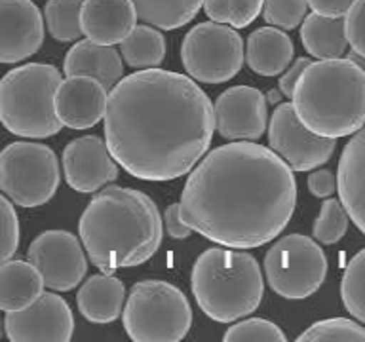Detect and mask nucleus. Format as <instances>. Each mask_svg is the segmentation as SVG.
<instances>
[{"label":"nucleus","mask_w":365,"mask_h":342,"mask_svg":"<svg viewBox=\"0 0 365 342\" xmlns=\"http://www.w3.org/2000/svg\"><path fill=\"white\" fill-rule=\"evenodd\" d=\"M137 19L160 31L185 27L204 6V0H131Z\"/></svg>","instance_id":"393cba45"},{"label":"nucleus","mask_w":365,"mask_h":342,"mask_svg":"<svg viewBox=\"0 0 365 342\" xmlns=\"http://www.w3.org/2000/svg\"><path fill=\"white\" fill-rule=\"evenodd\" d=\"M44 42V21L33 0H0V63H19Z\"/></svg>","instance_id":"dca6fc26"},{"label":"nucleus","mask_w":365,"mask_h":342,"mask_svg":"<svg viewBox=\"0 0 365 342\" xmlns=\"http://www.w3.org/2000/svg\"><path fill=\"white\" fill-rule=\"evenodd\" d=\"M336 192L348 219L365 234V128H359L342 148Z\"/></svg>","instance_id":"6ab92c4d"},{"label":"nucleus","mask_w":365,"mask_h":342,"mask_svg":"<svg viewBox=\"0 0 365 342\" xmlns=\"http://www.w3.org/2000/svg\"><path fill=\"white\" fill-rule=\"evenodd\" d=\"M341 299L348 312L365 325V249L358 251L344 268Z\"/></svg>","instance_id":"cd10ccee"},{"label":"nucleus","mask_w":365,"mask_h":342,"mask_svg":"<svg viewBox=\"0 0 365 342\" xmlns=\"http://www.w3.org/2000/svg\"><path fill=\"white\" fill-rule=\"evenodd\" d=\"M103 118L108 152L143 181L187 175L210 148L215 130L205 91L190 76L164 68L120 78Z\"/></svg>","instance_id":"f257e3e1"},{"label":"nucleus","mask_w":365,"mask_h":342,"mask_svg":"<svg viewBox=\"0 0 365 342\" xmlns=\"http://www.w3.org/2000/svg\"><path fill=\"white\" fill-rule=\"evenodd\" d=\"M291 99L297 118L316 135H352L365 124V68L342 57L310 61Z\"/></svg>","instance_id":"20e7f679"},{"label":"nucleus","mask_w":365,"mask_h":342,"mask_svg":"<svg viewBox=\"0 0 365 342\" xmlns=\"http://www.w3.org/2000/svg\"><path fill=\"white\" fill-rule=\"evenodd\" d=\"M264 272L274 293L289 301H302L324 285L327 256L312 238L289 234L268 249Z\"/></svg>","instance_id":"1a4fd4ad"},{"label":"nucleus","mask_w":365,"mask_h":342,"mask_svg":"<svg viewBox=\"0 0 365 342\" xmlns=\"http://www.w3.org/2000/svg\"><path fill=\"white\" fill-rule=\"evenodd\" d=\"M264 0H204L205 16L215 23H227L234 28H244L262 11Z\"/></svg>","instance_id":"c85d7f7f"},{"label":"nucleus","mask_w":365,"mask_h":342,"mask_svg":"<svg viewBox=\"0 0 365 342\" xmlns=\"http://www.w3.org/2000/svg\"><path fill=\"white\" fill-rule=\"evenodd\" d=\"M213 116L222 139L257 141L267 130V97L251 86H234L217 97Z\"/></svg>","instance_id":"4468645a"},{"label":"nucleus","mask_w":365,"mask_h":342,"mask_svg":"<svg viewBox=\"0 0 365 342\" xmlns=\"http://www.w3.org/2000/svg\"><path fill=\"white\" fill-rule=\"evenodd\" d=\"M299 341H348L365 342V327L346 318H331L310 325Z\"/></svg>","instance_id":"7c9ffc66"},{"label":"nucleus","mask_w":365,"mask_h":342,"mask_svg":"<svg viewBox=\"0 0 365 342\" xmlns=\"http://www.w3.org/2000/svg\"><path fill=\"white\" fill-rule=\"evenodd\" d=\"M19 247V219L14 205L0 194V264L16 255Z\"/></svg>","instance_id":"72a5a7b5"},{"label":"nucleus","mask_w":365,"mask_h":342,"mask_svg":"<svg viewBox=\"0 0 365 342\" xmlns=\"http://www.w3.org/2000/svg\"><path fill=\"white\" fill-rule=\"evenodd\" d=\"M297 205L293 170L253 141H234L211 150L188 175L181 219L225 247L251 249L282 234Z\"/></svg>","instance_id":"f03ea898"},{"label":"nucleus","mask_w":365,"mask_h":342,"mask_svg":"<svg viewBox=\"0 0 365 342\" xmlns=\"http://www.w3.org/2000/svg\"><path fill=\"white\" fill-rule=\"evenodd\" d=\"M27 256L46 287L53 291L74 289L88 272L84 249L76 236L67 230L42 232L29 245Z\"/></svg>","instance_id":"f8f14e48"},{"label":"nucleus","mask_w":365,"mask_h":342,"mask_svg":"<svg viewBox=\"0 0 365 342\" xmlns=\"http://www.w3.org/2000/svg\"><path fill=\"white\" fill-rule=\"evenodd\" d=\"M80 239L101 272L147 262L162 244V217L153 200L135 188L108 185L97 192L78 222Z\"/></svg>","instance_id":"7ed1b4c3"},{"label":"nucleus","mask_w":365,"mask_h":342,"mask_svg":"<svg viewBox=\"0 0 365 342\" xmlns=\"http://www.w3.org/2000/svg\"><path fill=\"white\" fill-rule=\"evenodd\" d=\"M295 53L293 40L278 27H261L247 36L244 56L255 74L276 76L289 67Z\"/></svg>","instance_id":"412c9836"},{"label":"nucleus","mask_w":365,"mask_h":342,"mask_svg":"<svg viewBox=\"0 0 365 342\" xmlns=\"http://www.w3.org/2000/svg\"><path fill=\"white\" fill-rule=\"evenodd\" d=\"M190 285L202 312L219 323H230L255 312L264 293L255 256L225 245L211 247L196 259Z\"/></svg>","instance_id":"39448f33"},{"label":"nucleus","mask_w":365,"mask_h":342,"mask_svg":"<svg viewBox=\"0 0 365 342\" xmlns=\"http://www.w3.org/2000/svg\"><path fill=\"white\" fill-rule=\"evenodd\" d=\"M63 73L67 76H91L99 80L108 91L122 78L124 65H122L120 53L113 46L82 40V42H76L65 56Z\"/></svg>","instance_id":"aec40b11"},{"label":"nucleus","mask_w":365,"mask_h":342,"mask_svg":"<svg viewBox=\"0 0 365 342\" xmlns=\"http://www.w3.org/2000/svg\"><path fill=\"white\" fill-rule=\"evenodd\" d=\"M124 329L135 342H177L192 325V308L179 287L164 279H145L131 287Z\"/></svg>","instance_id":"0eeeda50"},{"label":"nucleus","mask_w":365,"mask_h":342,"mask_svg":"<svg viewBox=\"0 0 365 342\" xmlns=\"http://www.w3.org/2000/svg\"><path fill=\"white\" fill-rule=\"evenodd\" d=\"M308 65H310V59H308V57H299L297 61H293V65H291V67H287L284 73H282V78H279V82H278V88L285 97H289L291 99V93H293V88H295L297 80H299L301 73L308 67Z\"/></svg>","instance_id":"58836bf2"},{"label":"nucleus","mask_w":365,"mask_h":342,"mask_svg":"<svg viewBox=\"0 0 365 342\" xmlns=\"http://www.w3.org/2000/svg\"><path fill=\"white\" fill-rule=\"evenodd\" d=\"M308 190L316 198H329L336 190V175H333L329 170L312 171L308 175Z\"/></svg>","instance_id":"c9c22d12"},{"label":"nucleus","mask_w":365,"mask_h":342,"mask_svg":"<svg viewBox=\"0 0 365 342\" xmlns=\"http://www.w3.org/2000/svg\"><path fill=\"white\" fill-rule=\"evenodd\" d=\"M0 336H2V329H0Z\"/></svg>","instance_id":"ea45409f"},{"label":"nucleus","mask_w":365,"mask_h":342,"mask_svg":"<svg viewBox=\"0 0 365 342\" xmlns=\"http://www.w3.org/2000/svg\"><path fill=\"white\" fill-rule=\"evenodd\" d=\"M354 2L356 0H307L308 8H312V11L327 17L346 16V11Z\"/></svg>","instance_id":"4c0bfd02"},{"label":"nucleus","mask_w":365,"mask_h":342,"mask_svg":"<svg viewBox=\"0 0 365 342\" xmlns=\"http://www.w3.org/2000/svg\"><path fill=\"white\" fill-rule=\"evenodd\" d=\"M165 230L173 239H185L190 236L192 228L188 227L187 222L181 219V211H179V204L168 205V209L164 213Z\"/></svg>","instance_id":"e433bc0d"},{"label":"nucleus","mask_w":365,"mask_h":342,"mask_svg":"<svg viewBox=\"0 0 365 342\" xmlns=\"http://www.w3.org/2000/svg\"><path fill=\"white\" fill-rule=\"evenodd\" d=\"M268 145L293 171H312L335 152L336 139L316 135L297 118L291 103L276 107L268 125Z\"/></svg>","instance_id":"9b49d317"},{"label":"nucleus","mask_w":365,"mask_h":342,"mask_svg":"<svg viewBox=\"0 0 365 342\" xmlns=\"http://www.w3.org/2000/svg\"><path fill=\"white\" fill-rule=\"evenodd\" d=\"M59 187V162L48 145L17 141L0 152V190L16 205L48 204Z\"/></svg>","instance_id":"6e6552de"},{"label":"nucleus","mask_w":365,"mask_h":342,"mask_svg":"<svg viewBox=\"0 0 365 342\" xmlns=\"http://www.w3.org/2000/svg\"><path fill=\"white\" fill-rule=\"evenodd\" d=\"M307 0H264L262 17L268 25L282 31L297 28L307 17Z\"/></svg>","instance_id":"473e14b6"},{"label":"nucleus","mask_w":365,"mask_h":342,"mask_svg":"<svg viewBox=\"0 0 365 342\" xmlns=\"http://www.w3.org/2000/svg\"><path fill=\"white\" fill-rule=\"evenodd\" d=\"M227 342H247V341H267V342H285L287 336L278 325L262 318H250L234 323L222 336Z\"/></svg>","instance_id":"2f4dec72"},{"label":"nucleus","mask_w":365,"mask_h":342,"mask_svg":"<svg viewBox=\"0 0 365 342\" xmlns=\"http://www.w3.org/2000/svg\"><path fill=\"white\" fill-rule=\"evenodd\" d=\"M124 284L110 272L91 276L76 295L80 314L91 323H110L124 306Z\"/></svg>","instance_id":"4be33fe9"},{"label":"nucleus","mask_w":365,"mask_h":342,"mask_svg":"<svg viewBox=\"0 0 365 342\" xmlns=\"http://www.w3.org/2000/svg\"><path fill=\"white\" fill-rule=\"evenodd\" d=\"M61 162L65 181L80 194L97 192L118 177L116 160L108 152L107 142L97 135L73 139L63 150Z\"/></svg>","instance_id":"2eb2a0df"},{"label":"nucleus","mask_w":365,"mask_h":342,"mask_svg":"<svg viewBox=\"0 0 365 342\" xmlns=\"http://www.w3.org/2000/svg\"><path fill=\"white\" fill-rule=\"evenodd\" d=\"M44 289L38 270L29 261L8 259L0 264V310L14 312L33 304Z\"/></svg>","instance_id":"5701e85b"},{"label":"nucleus","mask_w":365,"mask_h":342,"mask_svg":"<svg viewBox=\"0 0 365 342\" xmlns=\"http://www.w3.org/2000/svg\"><path fill=\"white\" fill-rule=\"evenodd\" d=\"M344 33L354 53L365 59V0H356L344 19Z\"/></svg>","instance_id":"f704fd0d"},{"label":"nucleus","mask_w":365,"mask_h":342,"mask_svg":"<svg viewBox=\"0 0 365 342\" xmlns=\"http://www.w3.org/2000/svg\"><path fill=\"white\" fill-rule=\"evenodd\" d=\"M348 213L342 207L341 200H325L319 209V215L314 222L312 234L319 244L333 245L341 242L346 236L348 230Z\"/></svg>","instance_id":"c756f323"},{"label":"nucleus","mask_w":365,"mask_h":342,"mask_svg":"<svg viewBox=\"0 0 365 342\" xmlns=\"http://www.w3.org/2000/svg\"><path fill=\"white\" fill-rule=\"evenodd\" d=\"M301 40L304 50L316 59H336L346 53L348 40L342 17L310 14L301 23Z\"/></svg>","instance_id":"b1692460"},{"label":"nucleus","mask_w":365,"mask_h":342,"mask_svg":"<svg viewBox=\"0 0 365 342\" xmlns=\"http://www.w3.org/2000/svg\"><path fill=\"white\" fill-rule=\"evenodd\" d=\"M59 68L27 63L0 80V124L19 137L46 139L61 131L53 95L61 82Z\"/></svg>","instance_id":"423d86ee"},{"label":"nucleus","mask_w":365,"mask_h":342,"mask_svg":"<svg viewBox=\"0 0 365 342\" xmlns=\"http://www.w3.org/2000/svg\"><path fill=\"white\" fill-rule=\"evenodd\" d=\"M135 23L137 14L131 0H84L80 8L82 34L96 44H118Z\"/></svg>","instance_id":"a211bd4d"},{"label":"nucleus","mask_w":365,"mask_h":342,"mask_svg":"<svg viewBox=\"0 0 365 342\" xmlns=\"http://www.w3.org/2000/svg\"><path fill=\"white\" fill-rule=\"evenodd\" d=\"M165 38L160 28L135 25L120 42V56L131 68H156L165 59Z\"/></svg>","instance_id":"a878e982"},{"label":"nucleus","mask_w":365,"mask_h":342,"mask_svg":"<svg viewBox=\"0 0 365 342\" xmlns=\"http://www.w3.org/2000/svg\"><path fill=\"white\" fill-rule=\"evenodd\" d=\"M107 88L91 76H67L57 86L53 107L61 125L90 130L105 116Z\"/></svg>","instance_id":"f3484780"},{"label":"nucleus","mask_w":365,"mask_h":342,"mask_svg":"<svg viewBox=\"0 0 365 342\" xmlns=\"http://www.w3.org/2000/svg\"><path fill=\"white\" fill-rule=\"evenodd\" d=\"M6 336L14 342H68L74 333L73 310L56 293H40L33 304L6 312Z\"/></svg>","instance_id":"ddd939ff"},{"label":"nucleus","mask_w":365,"mask_h":342,"mask_svg":"<svg viewBox=\"0 0 365 342\" xmlns=\"http://www.w3.org/2000/svg\"><path fill=\"white\" fill-rule=\"evenodd\" d=\"M80 8L82 0H48L44 8L46 27L57 42H74L82 36Z\"/></svg>","instance_id":"bb28decb"},{"label":"nucleus","mask_w":365,"mask_h":342,"mask_svg":"<svg viewBox=\"0 0 365 342\" xmlns=\"http://www.w3.org/2000/svg\"><path fill=\"white\" fill-rule=\"evenodd\" d=\"M181 61L190 78L222 84L232 80L244 65V40L225 23H198L182 40Z\"/></svg>","instance_id":"9d476101"}]
</instances>
